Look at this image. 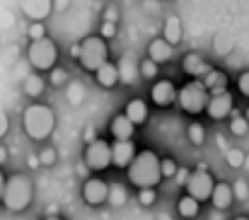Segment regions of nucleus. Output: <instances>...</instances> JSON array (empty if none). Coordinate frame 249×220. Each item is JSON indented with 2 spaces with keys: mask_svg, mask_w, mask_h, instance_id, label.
I'll return each mask as SVG.
<instances>
[{
  "mask_svg": "<svg viewBox=\"0 0 249 220\" xmlns=\"http://www.w3.org/2000/svg\"><path fill=\"white\" fill-rule=\"evenodd\" d=\"M155 199H158V194H155L153 186H148V189H138V203H141V206L150 208V206L155 203Z\"/></svg>",
  "mask_w": 249,
  "mask_h": 220,
  "instance_id": "nucleus-30",
  "label": "nucleus"
},
{
  "mask_svg": "<svg viewBox=\"0 0 249 220\" xmlns=\"http://www.w3.org/2000/svg\"><path fill=\"white\" fill-rule=\"evenodd\" d=\"M7 162V147L0 146V165H5Z\"/></svg>",
  "mask_w": 249,
  "mask_h": 220,
  "instance_id": "nucleus-43",
  "label": "nucleus"
},
{
  "mask_svg": "<svg viewBox=\"0 0 249 220\" xmlns=\"http://www.w3.org/2000/svg\"><path fill=\"white\" fill-rule=\"evenodd\" d=\"M114 34H116V22H107V19H104V24H102V37L109 39V37H114Z\"/></svg>",
  "mask_w": 249,
  "mask_h": 220,
  "instance_id": "nucleus-39",
  "label": "nucleus"
},
{
  "mask_svg": "<svg viewBox=\"0 0 249 220\" xmlns=\"http://www.w3.org/2000/svg\"><path fill=\"white\" fill-rule=\"evenodd\" d=\"M245 160H247V155H245V150H240V147H230V150L225 152V162H228V167H232V169H240V167L245 165Z\"/></svg>",
  "mask_w": 249,
  "mask_h": 220,
  "instance_id": "nucleus-27",
  "label": "nucleus"
},
{
  "mask_svg": "<svg viewBox=\"0 0 249 220\" xmlns=\"http://www.w3.org/2000/svg\"><path fill=\"white\" fill-rule=\"evenodd\" d=\"M237 90H240L242 97H249V71H245V73L237 77Z\"/></svg>",
  "mask_w": 249,
  "mask_h": 220,
  "instance_id": "nucleus-37",
  "label": "nucleus"
},
{
  "mask_svg": "<svg viewBox=\"0 0 249 220\" xmlns=\"http://www.w3.org/2000/svg\"><path fill=\"white\" fill-rule=\"evenodd\" d=\"M245 116H247V121H249V107H247V111H245Z\"/></svg>",
  "mask_w": 249,
  "mask_h": 220,
  "instance_id": "nucleus-45",
  "label": "nucleus"
},
{
  "mask_svg": "<svg viewBox=\"0 0 249 220\" xmlns=\"http://www.w3.org/2000/svg\"><path fill=\"white\" fill-rule=\"evenodd\" d=\"M162 37H165L172 46H177V44L181 41V37H184V27H181V19H179L177 15H169V17L165 19Z\"/></svg>",
  "mask_w": 249,
  "mask_h": 220,
  "instance_id": "nucleus-21",
  "label": "nucleus"
},
{
  "mask_svg": "<svg viewBox=\"0 0 249 220\" xmlns=\"http://www.w3.org/2000/svg\"><path fill=\"white\" fill-rule=\"evenodd\" d=\"M109 194H111V186L99 179V177H87L83 184V201L87 206H102L109 201Z\"/></svg>",
  "mask_w": 249,
  "mask_h": 220,
  "instance_id": "nucleus-9",
  "label": "nucleus"
},
{
  "mask_svg": "<svg viewBox=\"0 0 249 220\" xmlns=\"http://www.w3.org/2000/svg\"><path fill=\"white\" fill-rule=\"evenodd\" d=\"M230 133H232V136H247V133H249L247 116H242V114H235V116L230 119Z\"/></svg>",
  "mask_w": 249,
  "mask_h": 220,
  "instance_id": "nucleus-28",
  "label": "nucleus"
},
{
  "mask_svg": "<svg viewBox=\"0 0 249 220\" xmlns=\"http://www.w3.org/2000/svg\"><path fill=\"white\" fill-rule=\"evenodd\" d=\"M109 128H111L114 141H131V138H133V131H136V124H133L126 114H116Z\"/></svg>",
  "mask_w": 249,
  "mask_h": 220,
  "instance_id": "nucleus-18",
  "label": "nucleus"
},
{
  "mask_svg": "<svg viewBox=\"0 0 249 220\" xmlns=\"http://www.w3.org/2000/svg\"><path fill=\"white\" fill-rule=\"evenodd\" d=\"M235 220H249V218H245V216H242V218H235Z\"/></svg>",
  "mask_w": 249,
  "mask_h": 220,
  "instance_id": "nucleus-46",
  "label": "nucleus"
},
{
  "mask_svg": "<svg viewBox=\"0 0 249 220\" xmlns=\"http://www.w3.org/2000/svg\"><path fill=\"white\" fill-rule=\"evenodd\" d=\"M232 201H235V189H232V184L218 182L215 189H213V196H211L213 208H215V211H228V208L232 206Z\"/></svg>",
  "mask_w": 249,
  "mask_h": 220,
  "instance_id": "nucleus-16",
  "label": "nucleus"
},
{
  "mask_svg": "<svg viewBox=\"0 0 249 220\" xmlns=\"http://www.w3.org/2000/svg\"><path fill=\"white\" fill-rule=\"evenodd\" d=\"M73 54H75L78 63L89 73H97L109 61V46H107V39L102 34H92V37L83 39L73 49Z\"/></svg>",
  "mask_w": 249,
  "mask_h": 220,
  "instance_id": "nucleus-4",
  "label": "nucleus"
},
{
  "mask_svg": "<svg viewBox=\"0 0 249 220\" xmlns=\"http://www.w3.org/2000/svg\"><path fill=\"white\" fill-rule=\"evenodd\" d=\"M83 157H85V165L89 167V172H102V169H107L109 165H114L111 146H109L104 138H97V141L87 143Z\"/></svg>",
  "mask_w": 249,
  "mask_h": 220,
  "instance_id": "nucleus-7",
  "label": "nucleus"
},
{
  "mask_svg": "<svg viewBox=\"0 0 249 220\" xmlns=\"http://www.w3.org/2000/svg\"><path fill=\"white\" fill-rule=\"evenodd\" d=\"M179 216L186 220H194L196 216H198V211H201V201L198 199H194L191 194H184L181 199H179Z\"/></svg>",
  "mask_w": 249,
  "mask_h": 220,
  "instance_id": "nucleus-23",
  "label": "nucleus"
},
{
  "mask_svg": "<svg viewBox=\"0 0 249 220\" xmlns=\"http://www.w3.org/2000/svg\"><path fill=\"white\" fill-rule=\"evenodd\" d=\"M141 77H145V80L158 77V63L153 58H143L141 61Z\"/></svg>",
  "mask_w": 249,
  "mask_h": 220,
  "instance_id": "nucleus-31",
  "label": "nucleus"
},
{
  "mask_svg": "<svg viewBox=\"0 0 249 220\" xmlns=\"http://www.w3.org/2000/svg\"><path fill=\"white\" fill-rule=\"evenodd\" d=\"M186 136H189V143L191 146H203L206 143V128L201 126V124H189V128H186Z\"/></svg>",
  "mask_w": 249,
  "mask_h": 220,
  "instance_id": "nucleus-26",
  "label": "nucleus"
},
{
  "mask_svg": "<svg viewBox=\"0 0 249 220\" xmlns=\"http://www.w3.org/2000/svg\"><path fill=\"white\" fill-rule=\"evenodd\" d=\"M232 189H235V199H237V201H247L249 199V186L245 179H237V182L232 184Z\"/></svg>",
  "mask_w": 249,
  "mask_h": 220,
  "instance_id": "nucleus-34",
  "label": "nucleus"
},
{
  "mask_svg": "<svg viewBox=\"0 0 249 220\" xmlns=\"http://www.w3.org/2000/svg\"><path fill=\"white\" fill-rule=\"evenodd\" d=\"M111 155H114V165L119 169H128V165L136 160V146L133 141H114L111 146Z\"/></svg>",
  "mask_w": 249,
  "mask_h": 220,
  "instance_id": "nucleus-15",
  "label": "nucleus"
},
{
  "mask_svg": "<svg viewBox=\"0 0 249 220\" xmlns=\"http://www.w3.org/2000/svg\"><path fill=\"white\" fill-rule=\"evenodd\" d=\"M119 68V82L121 85H136L141 77V58L133 51H124L121 58L116 61Z\"/></svg>",
  "mask_w": 249,
  "mask_h": 220,
  "instance_id": "nucleus-10",
  "label": "nucleus"
},
{
  "mask_svg": "<svg viewBox=\"0 0 249 220\" xmlns=\"http://www.w3.org/2000/svg\"><path fill=\"white\" fill-rule=\"evenodd\" d=\"M68 5H71V0H53V7L56 10H66Z\"/></svg>",
  "mask_w": 249,
  "mask_h": 220,
  "instance_id": "nucleus-41",
  "label": "nucleus"
},
{
  "mask_svg": "<svg viewBox=\"0 0 249 220\" xmlns=\"http://www.w3.org/2000/svg\"><path fill=\"white\" fill-rule=\"evenodd\" d=\"M232 107H235V99H232V94L225 90V92H220V94H211V102H208V107H206V114H208L213 121H223V119H228V116L232 114Z\"/></svg>",
  "mask_w": 249,
  "mask_h": 220,
  "instance_id": "nucleus-11",
  "label": "nucleus"
},
{
  "mask_svg": "<svg viewBox=\"0 0 249 220\" xmlns=\"http://www.w3.org/2000/svg\"><path fill=\"white\" fill-rule=\"evenodd\" d=\"M44 220H63V218H58V216H46Z\"/></svg>",
  "mask_w": 249,
  "mask_h": 220,
  "instance_id": "nucleus-44",
  "label": "nucleus"
},
{
  "mask_svg": "<svg viewBox=\"0 0 249 220\" xmlns=\"http://www.w3.org/2000/svg\"><path fill=\"white\" fill-rule=\"evenodd\" d=\"M228 75L223 73V71H218V68H211V73L203 77V85L208 87V92L211 94H220V92H225L228 90Z\"/></svg>",
  "mask_w": 249,
  "mask_h": 220,
  "instance_id": "nucleus-22",
  "label": "nucleus"
},
{
  "mask_svg": "<svg viewBox=\"0 0 249 220\" xmlns=\"http://www.w3.org/2000/svg\"><path fill=\"white\" fill-rule=\"evenodd\" d=\"M162 160L153 152V150H141L136 155V160L128 165V179L133 186L138 189H148V186H158L162 179Z\"/></svg>",
  "mask_w": 249,
  "mask_h": 220,
  "instance_id": "nucleus-2",
  "label": "nucleus"
},
{
  "mask_svg": "<svg viewBox=\"0 0 249 220\" xmlns=\"http://www.w3.org/2000/svg\"><path fill=\"white\" fill-rule=\"evenodd\" d=\"M179 107L186 114H201L206 111L208 102H211V92L203 85V80H189L186 85L179 87Z\"/></svg>",
  "mask_w": 249,
  "mask_h": 220,
  "instance_id": "nucleus-6",
  "label": "nucleus"
},
{
  "mask_svg": "<svg viewBox=\"0 0 249 220\" xmlns=\"http://www.w3.org/2000/svg\"><path fill=\"white\" fill-rule=\"evenodd\" d=\"M172 54H174V46L167 41L165 37H162V39H153L150 46H148V58H153L158 66L169 63V61H172Z\"/></svg>",
  "mask_w": 249,
  "mask_h": 220,
  "instance_id": "nucleus-17",
  "label": "nucleus"
},
{
  "mask_svg": "<svg viewBox=\"0 0 249 220\" xmlns=\"http://www.w3.org/2000/svg\"><path fill=\"white\" fill-rule=\"evenodd\" d=\"M39 160H41V165L44 167H51V165H56V147H44L41 152H39Z\"/></svg>",
  "mask_w": 249,
  "mask_h": 220,
  "instance_id": "nucleus-35",
  "label": "nucleus"
},
{
  "mask_svg": "<svg viewBox=\"0 0 249 220\" xmlns=\"http://www.w3.org/2000/svg\"><path fill=\"white\" fill-rule=\"evenodd\" d=\"M213 46H215V51L218 54H230L232 51V46H235V39H232V34L228 32V29H220L218 34H215V41H213Z\"/></svg>",
  "mask_w": 249,
  "mask_h": 220,
  "instance_id": "nucleus-25",
  "label": "nucleus"
},
{
  "mask_svg": "<svg viewBox=\"0 0 249 220\" xmlns=\"http://www.w3.org/2000/svg\"><path fill=\"white\" fill-rule=\"evenodd\" d=\"M211 68H213V66H211L201 54H194V51H191V54H186V56H184V61H181V71L189 75L191 80H203L206 75L211 73Z\"/></svg>",
  "mask_w": 249,
  "mask_h": 220,
  "instance_id": "nucleus-12",
  "label": "nucleus"
},
{
  "mask_svg": "<svg viewBox=\"0 0 249 220\" xmlns=\"http://www.w3.org/2000/svg\"><path fill=\"white\" fill-rule=\"evenodd\" d=\"M44 87H46V80L41 77V75H27L24 77V82H22V90H24V94L27 97H41V92H44Z\"/></svg>",
  "mask_w": 249,
  "mask_h": 220,
  "instance_id": "nucleus-24",
  "label": "nucleus"
},
{
  "mask_svg": "<svg viewBox=\"0 0 249 220\" xmlns=\"http://www.w3.org/2000/svg\"><path fill=\"white\" fill-rule=\"evenodd\" d=\"M19 7H22V12H24L27 19L44 22L51 15V10H53V0H22Z\"/></svg>",
  "mask_w": 249,
  "mask_h": 220,
  "instance_id": "nucleus-13",
  "label": "nucleus"
},
{
  "mask_svg": "<svg viewBox=\"0 0 249 220\" xmlns=\"http://www.w3.org/2000/svg\"><path fill=\"white\" fill-rule=\"evenodd\" d=\"M27 61H29V66L36 73L53 71L56 63H58V46H56V41H51L49 37L32 41L29 49H27Z\"/></svg>",
  "mask_w": 249,
  "mask_h": 220,
  "instance_id": "nucleus-5",
  "label": "nucleus"
},
{
  "mask_svg": "<svg viewBox=\"0 0 249 220\" xmlns=\"http://www.w3.org/2000/svg\"><path fill=\"white\" fill-rule=\"evenodd\" d=\"M7 128H10V121H7V116H5V111H0V141L5 138V133H7Z\"/></svg>",
  "mask_w": 249,
  "mask_h": 220,
  "instance_id": "nucleus-40",
  "label": "nucleus"
},
{
  "mask_svg": "<svg viewBox=\"0 0 249 220\" xmlns=\"http://www.w3.org/2000/svg\"><path fill=\"white\" fill-rule=\"evenodd\" d=\"M94 80H97L99 87H107V90L116 87V85H119V68H116V63L107 61V63L94 73Z\"/></svg>",
  "mask_w": 249,
  "mask_h": 220,
  "instance_id": "nucleus-19",
  "label": "nucleus"
},
{
  "mask_svg": "<svg viewBox=\"0 0 249 220\" xmlns=\"http://www.w3.org/2000/svg\"><path fill=\"white\" fill-rule=\"evenodd\" d=\"M162 179H174L177 177V172H179V167H177V162L172 160V157H162Z\"/></svg>",
  "mask_w": 249,
  "mask_h": 220,
  "instance_id": "nucleus-32",
  "label": "nucleus"
},
{
  "mask_svg": "<svg viewBox=\"0 0 249 220\" xmlns=\"http://www.w3.org/2000/svg\"><path fill=\"white\" fill-rule=\"evenodd\" d=\"M150 97H153V104H158V107H169V104L177 102L179 92H177L174 82H169V80H158V82L153 85V90H150Z\"/></svg>",
  "mask_w": 249,
  "mask_h": 220,
  "instance_id": "nucleus-14",
  "label": "nucleus"
},
{
  "mask_svg": "<svg viewBox=\"0 0 249 220\" xmlns=\"http://www.w3.org/2000/svg\"><path fill=\"white\" fill-rule=\"evenodd\" d=\"M109 201H111V206H124L126 203V189L124 186H111V194H109Z\"/></svg>",
  "mask_w": 249,
  "mask_h": 220,
  "instance_id": "nucleus-33",
  "label": "nucleus"
},
{
  "mask_svg": "<svg viewBox=\"0 0 249 220\" xmlns=\"http://www.w3.org/2000/svg\"><path fill=\"white\" fill-rule=\"evenodd\" d=\"M124 114L136 124V126H143L145 121H148V116H150V111H148V104L143 102V99H131L128 104H126V109H124Z\"/></svg>",
  "mask_w": 249,
  "mask_h": 220,
  "instance_id": "nucleus-20",
  "label": "nucleus"
},
{
  "mask_svg": "<svg viewBox=\"0 0 249 220\" xmlns=\"http://www.w3.org/2000/svg\"><path fill=\"white\" fill-rule=\"evenodd\" d=\"M68 82V73H66V68H53V71H49V85L51 87H63Z\"/></svg>",
  "mask_w": 249,
  "mask_h": 220,
  "instance_id": "nucleus-29",
  "label": "nucleus"
},
{
  "mask_svg": "<svg viewBox=\"0 0 249 220\" xmlns=\"http://www.w3.org/2000/svg\"><path fill=\"white\" fill-rule=\"evenodd\" d=\"M44 37H46V27H44V22H32V24H29V39L36 41V39H44Z\"/></svg>",
  "mask_w": 249,
  "mask_h": 220,
  "instance_id": "nucleus-36",
  "label": "nucleus"
},
{
  "mask_svg": "<svg viewBox=\"0 0 249 220\" xmlns=\"http://www.w3.org/2000/svg\"><path fill=\"white\" fill-rule=\"evenodd\" d=\"M189 177H191V172H189L186 167H179V172H177V177H174V182H177L179 186H186V182H189Z\"/></svg>",
  "mask_w": 249,
  "mask_h": 220,
  "instance_id": "nucleus-38",
  "label": "nucleus"
},
{
  "mask_svg": "<svg viewBox=\"0 0 249 220\" xmlns=\"http://www.w3.org/2000/svg\"><path fill=\"white\" fill-rule=\"evenodd\" d=\"M34 201V182L29 174H10L5 182L2 206L10 213H22Z\"/></svg>",
  "mask_w": 249,
  "mask_h": 220,
  "instance_id": "nucleus-3",
  "label": "nucleus"
},
{
  "mask_svg": "<svg viewBox=\"0 0 249 220\" xmlns=\"http://www.w3.org/2000/svg\"><path fill=\"white\" fill-rule=\"evenodd\" d=\"M5 182H7V177L0 172V203H2V194H5Z\"/></svg>",
  "mask_w": 249,
  "mask_h": 220,
  "instance_id": "nucleus-42",
  "label": "nucleus"
},
{
  "mask_svg": "<svg viewBox=\"0 0 249 220\" xmlns=\"http://www.w3.org/2000/svg\"><path fill=\"white\" fill-rule=\"evenodd\" d=\"M22 128L32 141H46L53 128H56V114L49 104L41 102H32L29 107H24L22 114Z\"/></svg>",
  "mask_w": 249,
  "mask_h": 220,
  "instance_id": "nucleus-1",
  "label": "nucleus"
},
{
  "mask_svg": "<svg viewBox=\"0 0 249 220\" xmlns=\"http://www.w3.org/2000/svg\"><path fill=\"white\" fill-rule=\"evenodd\" d=\"M184 189H186V194H191L194 199H198L203 203V201H211L213 189H215V179L211 177V172L196 169V172H191V177H189Z\"/></svg>",
  "mask_w": 249,
  "mask_h": 220,
  "instance_id": "nucleus-8",
  "label": "nucleus"
}]
</instances>
